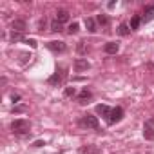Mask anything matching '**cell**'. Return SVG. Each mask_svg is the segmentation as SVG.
Returning <instances> with one entry per match:
<instances>
[{
	"mask_svg": "<svg viewBox=\"0 0 154 154\" xmlns=\"http://www.w3.org/2000/svg\"><path fill=\"white\" fill-rule=\"evenodd\" d=\"M11 129L15 134H27L29 132V122L27 120H15L11 123Z\"/></svg>",
	"mask_w": 154,
	"mask_h": 154,
	"instance_id": "1",
	"label": "cell"
},
{
	"mask_svg": "<svg viewBox=\"0 0 154 154\" xmlns=\"http://www.w3.org/2000/svg\"><path fill=\"white\" fill-rule=\"evenodd\" d=\"M80 123H82L84 127H87V129H98V127H100L98 118H96V116H91V114H85V116L80 120Z\"/></svg>",
	"mask_w": 154,
	"mask_h": 154,
	"instance_id": "2",
	"label": "cell"
},
{
	"mask_svg": "<svg viewBox=\"0 0 154 154\" xmlns=\"http://www.w3.org/2000/svg\"><path fill=\"white\" fill-rule=\"evenodd\" d=\"M122 118H123V109H122V107H114V109L111 111L107 122H109V123H116V122H120Z\"/></svg>",
	"mask_w": 154,
	"mask_h": 154,
	"instance_id": "3",
	"label": "cell"
},
{
	"mask_svg": "<svg viewBox=\"0 0 154 154\" xmlns=\"http://www.w3.org/2000/svg\"><path fill=\"white\" fill-rule=\"evenodd\" d=\"M11 29H13L15 33H24V31L27 29V24H26V20L17 18V20H13V22H11Z\"/></svg>",
	"mask_w": 154,
	"mask_h": 154,
	"instance_id": "4",
	"label": "cell"
},
{
	"mask_svg": "<svg viewBox=\"0 0 154 154\" xmlns=\"http://www.w3.org/2000/svg\"><path fill=\"white\" fill-rule=\"evenodd\" d=\"M89 67H91V63H89L85 58H76V60H74V69L78 71V72H80V71H87Z\"/></svg>",
	"mask_w": 154,
	"mask_h": 154,
	"instance_id": "5",
	"label": "cell"
},
{
	"mask_svg": "<svg viewBox=\"0 0 154 154\" xmlns=\"http://www.w3.org/2000/svg\"><path fill=\"white\" fill-rule=\"evenodd\" d=\"M103 51H105L107 54H116V53L120 51V44H118V42H107V44L103 45Z\"/></svg>",
	"mask_w": 154,
	"mask_h": 154,
	"instance_id": "6",
	"label": "cell"
},
{
	"mask_svg": "<svg viewBox=\"0 0 154 154\" xmlns=\"http://www.w3.org/2000/svg\"><path fill=\"white\" fill-rule=\"evenodd\" d=\"M47 47H49L51 51H54V53H63V51H65V44H63V42H56V40L49 42Z\"/></svg>",
	"mask_w": 154,
	"mask_h": 154,
	"instance_id": "7",
	"label": "cell"
},
{
	"mask_svg": "<svg viewBox=\"0 0 154 154\" xmlns=\"http://www.w3.org/2000/svg\"><path fill=\"white\" fill-rule=\"evenodd\" d=\"M62 80H63V76H62L60 72H54L53 76H49L47 84H49V85H60V84H62Z\"/></svg>",
	"mask_w": 154,
	"mask_h": 154,
	"instance_id": "8",
	"label": "cell"
},
{
	"mask_svg": "<svg viewBox=\"0 0 154 154\" xmlns=\"http://www.w3.org/2000/svg\"><path fill=\"white\" fill-rule=\"evenodd\" d=\"M143 136H145V140H154V127H152L150 123H145V127H143Z\"/></svg>",
	"mask_w": 154,
	"mask_h": 154,
	"instance_id": "9",
	"label": "cell"
},
{
	"mask_svg": "<svg viewBox=\"0 0 154 154\" xmlns=\"http://www.w3.org/2000/svg\"><path fill=\"white\" fill-rule=\"evenodd\" d=\"M56 20H58L60 24L67 22V20H69V11H65V9H58V11H56Z\"/></svg>",
	"mask_w": 154,
	"mask_h": 154,
	"instance_id": "10",
	"label": "cell"
},
{
	"mask_svg": "<svg viewBox=\"0 0 154 154\" xmlns=\"http://www.w3.org/2000/svg\"><path fill=\"white\" fill-rule=\"evenodd\" d=\"M91 96H93V93H91L89 89H84V91L78 94V102H80V103H87V100H91Z\"/></svg>",
	"mask_w": 154,
	"mask_h": 154,
	"instance_id": "11",
	"label": "cell"
},
{
	"mask_svg": "<svg viewBox=\"0 0 154 154\" xmlns=\"http://www.w3.org/2000/svg\"><path fill=\"white\" fill-rule=\"evenodd\" d=\"M111 111H112V109H109V107H107V105H103V103L96 105V112H98V114H102V116H107V118H109Z\"/></svg>",
	"mask_w": 154,
	"mask_h": 154,
	"instance_id": "12",
	"label": "cell"
},
{
	"mask_svg": "<svg viewBox=\"0 0 154 154\" xmlns=\"http://www.w3.org/2000/svg\"><path fill=\"white\" fill-rule=\"evenodd\" d=\"M152 17H154V9H152V6H147L145 8V15H143V22H150Z\"/></svg>",
	"mask_w": 154,
	"mask_h": 154,
	"instance_id": "13",
	"label": "cell"
},
{
	"mask_svg": "<svg viewBox=\"0 0 154 154\" xmlns=\"http://www.w3.org/2000/svg\"><path fill=\"white\" fill-rule=\"evenodd\" d=\"M85 27L89 33H96V22L93 18H85Z\"/></svg>",
	"mask_w": 154,
	"mask_h": 154,
	"instance_id": "14",
	"label": "cell"
},
{
	"mask_svg": "<svg viewBox=\"0 0 154 154\" xmlns=\"http://www.w3.org/2000/svg\"><path fill=\"white\" fill-rule=\"evenodd\" d=\"M129 33H131V29H129L127 24H122V26L118 27V35H120V36H127Z\"/></svg>",
	"mask_w": 154,
	"mask_h": 154,
	"instance_id": "15",
	"label": "cell"
},
{
	"mask_svg": "<svg viewBox=\"0 0 154 154\" xmlns=\"http://www.w3.org/2000/svg\"><path fill=\"white\" fill-rule=\"evenodd\" d=\"M51 31H53V33H60V31H62V24H60L56 18L51 22Z\"/></svg>",
	"mask_w": 154,
	"mask_h": 154,
	"instance_id": "16",
	"label": "cell"
},
{
	"mask_svg": "<svg viewBox=\"0 0 154 154\" xmlns=\"http://www.w3.org/2000/svg\"><path fill=\"white\" fill-rule=\"evenodd\" d=\"M140 24H141V18H140V17H132V20H131V29H138Z\"/></svg>",
	"mask_w": 154,
	"mask_h": 154,
	"instance_id": "17",
	"label": "cell"
},
{
	"mask_svg": "<svg viewBox=\"0 0 154 154\" xmlns=\"http://www.w3.org/2000/svg\"><path fill=\"white\" fill-rule=\"evenodd\" d=\"M78 29H80V26H78V22H72L71 26H69V35H74V33H78Z\"/></svg>",
	"mask_w": 154,
	"mask_h": 154,
	"instance_id": "18",
	"label": "cell"
},
{
	"mask_svg": "<svg viewBox=\"0 0 154 154\" xmlns=\"http://www.w3.org/2000/svg\"><path fill=\"white\" fill-rule=\"evenodd\" d=\"M82 152H85V154H98L100 150H98L96 147H84V149H82Z\"/></svg>",
	"mask_w": 154,
	"mask_h": 154,
	"instance_id": "19",
	"label": "cell"
},
{
	"mask_svg": "<svg viewBox=\"0 0 154 154\" xmlns=\"http://www.w3.org/2000/svg\"><path fill=\"white\" fill-rule=\"evenodd\" d=\"M96 20H98V24H102V26H107V24H109V18H107L105 15H98Z\"/></svg>",
	"mask_w": 154,
	"mask_h": 154,
	"instance_id": "20",
	"label": "cell"
},
{
	"mask_svg": "<svg viewBox=\"0 0 154 154\" xmlns=\"http://www.w3.org/2000/svg\"><path fill=\"white\" fill-rule=\"evenodd\" d=\"M78 53H80V54H85V53H87V45H85V42H78Z\"/></svg>",
	"mask_w": 154,
	"mask_h": 154,
	"instance_id": "21",
	"label": "cell"
},
{
	"mask_svg": "<svg viewBox=\"0 0 154 154\" xmlns=\"http://www.w3.org/2000/svg\"><path fill=\"white\" fill-rule=\"evenodd\" d=\"M63 94H65V96H74V94H76V89H74V87H67V89L63 91Z\"/></svg>",
	"mask_w": 154,
	"mask_h": 154,
	"instance_id": "22",
	"label": "cell"
},
{
	"mask_svg": "<svg viewBox=\"0 0 154 154\" xmlns=\"http://www.w3.org/2000/svg\"><path fill=\"white\" fill-rule=\"evenodd\" d=\"M11 40H13V42L22 40V33H15V31H13V33H11Z\"/></svg>",
	"mask_w": 154,
	"mask_h": 154,
	"instance_id": "23",
	"label": "cell"
},
{
	"mask_svg": "<svg viewBox=\"0 0 154 154\" xmlns=\"http://www.w3.org/2000/svg\"><path fill=\"white\" fill-rule=\"evenodd\" d=\"M26 109H27V107H26V105H18V107H15V109H13V111H15V112H24V111H26Z\"/></svg>",
	"mask_w": 154,
	"mask_h": 154,
	"instance_id": "24",
	"label": "cell"
},
{
	"mask_svg": "<svg viewBox=\"0 0 154 154\" xmlns=\"http://www.w3.org/2000/svg\"><path fill=\"white\" fill-rule=\"evenodd\" d=\"M27 44H29L31 47H36V40H33V38H31V40H27Z\"/></svg>",
	"mask_w": 154,
	"mask_h": 154,
	"instance_id": "25",
	"label": "cell"
},
{
	"mask_svg": "<svg viewBox=\"0 0 154 154\" xmlns=\"http://www.w3.org/2000/svg\"><path fill=\"white\" fill-rule=\"evenodd\" d=\"M11 100H13V102H15V103H17V102H18V100H20V96H18V94H13V96H11Z\"/></svg>",
	"mask_w": 154,
	"mask_h": 154,
	"instance_id": "26",
	"label": "cell"
},
{
	"mask_svg": "<svg viewBox=\"0 0 154 154\" xmlns=\"http://www.w3.org/2000/svg\"><path fill=\"white\" fill-rule=\"evenodd\" d=\"M42 145H44V141H40V140H38V141H35V147H42Z\"/></svg>",
	"mask_w": 154,
	"mask_h": 154,
	"instance_id": "27",
	"label": "cell"
}]
</instances>
